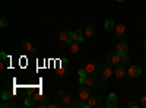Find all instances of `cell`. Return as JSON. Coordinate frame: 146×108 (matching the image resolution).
<instances>
[{"label":"cell","instance_id":"obj_8","mask_svg":"<svg viewBox=\"0 0 146 108\" xmlns=\"http://www.w3.org/2000/svg\"><path fill=\"white\" fill-rule=\"evenodd\" d=\"M127 76H129L130 79L139 78V76H140V67H139V66H130V67L127 69Z\"/></svg>","mask_w":146,"mask_h":108},{"label":"cell","instance_id":"obj_28","mask_svg":"<svg viewBox=\"0 0 146 108\" xmlns=\"http://www.w3.org/2000/svg\"><path fill=\"white\" fill-rule=\"evenodd\" d=\"M127 107H129V108H137V104H136V102H129Z\"/></svg>","mask_w":146,"mask_h":108},{"label":"cell","instance_id":"obj_6","mask_svg":"<svg viewBox=\"0 0 146 108\" xmlns=\"http://www.w3.org/2000/svg\"><path fill=\"white\" fill-rule=\"evenodd\" d=\"M113 75H114V72H113V69H111V66H110V64H105V66H102V67H101V76H102L101 79L108 80Z\"/></svg>","mask_w":146,"mask_h":108},{"label":"cell","instance_id":"obj_17","mask_svg":"<svg viewBox=\"0 0 146 108\" xmlns=\"http://www.w3.org/2000/svg\"><path fill=\"white\" fill-rule=\"evenodd\" d=\"M83 34H85V37H92V35L95 34V28L92 25H88L86 28L83 29Z\"/></svg>","mask_w":146,"mask_h":108},{"label":"cell","instance_id":"obj_9","mask_svg":"<svg viewBox=\"0 0 146 108\" xmlns=\"http://www.w3.org/2000/svg\"><path fill=\"white\" fill-rule=\"evenodd\" d=\"M88 104H89V108L100 107V105L102 104V98L100 97V95H91V98H89Z\"/></svg>","mask_w":146,"mask_h":108},{"label":"cell","instance_id":"obj_33","mask_svg":"<svg viewBox=\"0 0 146 108\" xmlns=\"http://www.w3.org/2000/svg\"><path fill=\"white\" fill-rule=\"evenodd\" d=\"M143 47H145V50H146V41H145V42H143Z\"/></svg>","mask_w":146,"mask_h":108},{"label":"cell","instance_id":"obj_25","mask_svg":"<svg viewBox=\"0 0 146 108\" xmlns=\"http://www.w3.org/2000/svg\"><path fill=\"white\" fill-rule=\"evenodd\" d=\"M7 23H9V22H7L6 18H2V19H0V27H2V28H6Z\"/></svg>","mask_w":146,"mask_h":108},{"label":"cell","instance_id":"obj_5","mask_svg":"<svg viewBox=\"0 0 146 108\" xmlns=\"http://www.w3.org/2000/svg\"><path fill=\"white\" fill-rule=\"evenodd\" d=\"M89 98H91L89 88L86 85H80V88H79V99L80 101H89Z\"/></svg>","mask_w":146,"mask_h":108},{"label":"cell","instance_id":"obj_11","mask_svg":"<svg viewBox=\"0 0 146 108\" xmlns=\"http://www.w3.org/2000/svg\"><path fill=\"white\" fill-rule=\"evenodd\" d=\"M75 97H73L72 93H64V97L62 98V101H63V105L64 107H70L72 108V105H73V102H75Z\"/></svg>","mask_w":146,"mask_h":108},{"label":"cell","instance_id":"obj_26","mask_svg":"<svg viewBox=\"0 0 146 108\" xmlns=\"http://www.w3.org/2000/svg\"><path fill=\"white\" fill-rule=\"evenodd\" d=\"M45 107H48V108H57L58 107V104L57 102H47V105Z\"/></svg>","mask_w":146,"mask_h":108},{"label":"cell","instance_id":"obj_30","mask_svg":"<svg viewBox=\"0 0 146 108\" xmlns=\"http://www.w3.org/2000/svg\"><path fill=\"white\" fill-rule=\"evenodd\" d=\"M9 98H10V93H6V92H5V93H3V99H9Z\"/></svg>","mask_w":146,"mask_h":108},{"label":"cell","instance_id":"obj_23","mask_svg":"<svg viewBox=\"0 0 146 108\" xmlns=\"http://www.w3.org/2000/svg\"><path fill=\"white\" fill-rule=\"evenodd\" d=\"M129 62H130V58H129L127 53H126V54H121V63H123V64H127Z\"/></svg>","mask_w":146,"mask_h":108},{"label":"cell","instance_id":"obj_20","mask_svg":"<svg viewBox=\"0 0 146 108\" xmlns=\"http://www.w3.org/2000/svg\"><path fill=\"white\" fill-rule=\"evenodd\" d=\"M16 107H18V104L15 101H7L6 99V102L2 104V108H16Z\"/></svg>","mask_w":146,"mask_h":108},{"label":"cell","instance_id":"obj_32","mask_svg":"<svg viewBox=\"0 0 146 108\" xmlns=\"http://www.w3.org/2000/svg\"><path fill=\"white\" fill-rule=\"evenodd\" d=\"M115 2H118V3H123V2H126V0H115Z\"/></svg>","mask_w":146,"mask_h":108},{"label":"cell","instance_id":"obj_12","mask_svg":"<svg viewBox=\"0 0 146 108\" xmlns=\"http://www.w3.org/2000/svg\"><path fill=\"white\" fill-rule=\"evenodd\" d=\"M115 51H117V53H120V54H126V53L129 51V44H127L126 41H120V42L117 44Z\"/></svg>","mask_w":146,"mask_h":108},{"label":"cell","instance_id":"obj_16","mask_svg":"<svg viewBox=\"0 0 146 108\" xmlns=\"http://www.w3.org/2000/svg\"><path fill=\"white\" fill-rule=\"evenodd\" d=\"M69 44H70V51H72L73 54H78V53L80 51V47H79L80 42H78V41H72V42H69Z\"/></svg>","mask_w":146,"mask_h":108},{"label":"cell","instance_id":"obj_22","mask_svg":"<svg viewBox=\"0 0 146 108\" xmlns=\"http://www.w3.org/2000/svg\"><path fill=\"white\" fill-rule=\"evenodd\" d=\"M0 57H2V63H0V69H2V70H5V67H6V60H7V56H6L5 53H2V54H0Z\"/></svg>","mask_w":146,"mask_h":108},{"label":"cell","instance_id":"obj_15","mask_svg":"<svg viewBox=\"0 0 146 108\" xmlns=\"http://www.w3.org/2000/svg\"><path fill=\"white\" fill-rule=\"evenodd\" d=\"M56 75H57V78L58 79H63V78H66L67 76V67H57L56 69Z\"/></svg>","mask_w":146,"mask_h":108},{"label":"cell","instance_id":"obj_4","mask_svg":"<svg viewBox=\"0 0 146 108\" xmlns=\"http://www.w3.org/2000/svg\"><path fill=\"white\" fill-rule=\"evenodd\" d=\"M58 38H60V41H63V42H72L73 41V31H69V29L60 31Z\"/></svg>","mask_w":146,"mask_h":108},{"label":"cell","instance_id":"obj_21","mask_svg":"<svg viewBox=\"0 0 146 108\" xmlns=\"http://www.w3.org/2000/svg\"><path fill=\"white\" fill-rule=\"evenodd\" d=\"M35 104H36V99H35V97H34V95H29V97L27 98V101H25V105L31 107V105H35Z\"/></svg>","mask_w":146,"mask_h":108},{"label":"cell","instance_id":"obj_7","mask_svg":"<svg viewBox=\"0 0 146 108\" xmlns=\"http://www.w3.org/2000/svg\"><path fill=\"white\" fill-rule=\"evenodd\" d=\"M126 73H127V70H126V66H124L123 63H120V64H117V66H115V72H114V76H115L117 79H121V78H124V76H126Z\"/></svg>","mask_w":146,"mask_h":108},{"label":"cell","instance_id":"obj_19","mask_svg":"<svg viewBox=\"0 0 146 108\" xmlns=\"http://www.w3.org/2000/svg\"><path fill=\"white\" fill-rule=\"evenodd\" d=\"M115 27H117V25H115V22L111 21V19H108V21L105 22V29H107V31H114Z\"/></svg>","mask_w":146,"mask_h":108},{"label":"cell","instance_id":"obj_13","mask_svg":"<svg viewBox=\"0 0 146 108\" xmlns=\"http://www.w3.org/2000/svg\"><path fill=\"white\" fill-rule=\"evenodd\" d=\"M107 107L108 108H115L117 107V97L115 93H110L107 98Z\"/></svg>","mask_w":146,"mask_h":108},{"label":"cell","instance_id":"obj_10","mask_svg":"<svg viewBox=\"0 0 146 108\" xmlns=\"http://www.w3.org/2000/svg\"><path fill=\"white\" fill-rule=\"evenodd\" d=\"M115 35L120 38V40H123V38H126V35H127V29H126V27L124 25H117L115 27Z\"/></svg>","mask_w":146,"mask_h":108},{"label":"cell","instance_id":"obj_24","mask_svg":"<svg viewBox=\"0 0 146 108\" xmlns=\"http://www.w3.org/2000/svg\"><path fill=\"white\" fill-rule=\"evenodd\" d=\"M85 76H88V72L85 70V67L83 69H79V79H83Z\"/></svg>","mask_w":146,"mask_h":108},{"label":"cell","instance_id":"obj_1","mask_svg":"<svg viewBox=\"0 0 146 108\" xmlns=\"http://www.w3.org/2000/svg\"><path fill=\"white\" fill-rule=\"evenodd\" d=\"M80 80V85H86L88 88H98L100 86V83L96 82L95 76L92 75H88V76H85L83 79H79Z\"/></svg>","mask_w":146,"mask_h":108},{"label":"cell","instance_id":"obj_27","mask_svg":"<svg viewBox=\"0 0 146 108\" xmlns=\"http://www.w3.org/2000/svg\"><path fill=\"white\" fill-rule=\"evenodd\" d=\"M67 64H69V60L67 58H62V64H60V66H62V67H67Z\"/></svg>","mask_w":146,"mask_h":108},{"label":"cell","instance_id":"obj_18","mask_svg":"<svg viewBox=\"0 0 146 108\" xmlns=\"http://www.w3.org/2000/svg\"><path fill=\"white\" fill-rule=\"evenodd\" d=\"M21 45H22V48H25V50L29 51V53H34V51H35V47H34L32 44H29L28 41H23Z\"/></svg>","mask_w":146,"mask_h":108},{"label":"cell","instance_id":"obj_31","mask_svg":"<svg viewBox=\"0 0 146 108\" xmlns=\"http://www.w3.org/2000/svg\"><path fill=\"white\" fill-rule=\"evenodd\" d=\"M140 104H142V105H146V97H143V98L140 99Z\"/></svg>","mask_w":146,"mask_h":108},{"label":"cell","instance_id":"obj_29","mask_svg":"<svg viewBox=\"0 0 146 108\" xmlns=\"http://www.w3.org/2000/svg\"><path fill=\"white\" fill-rule=\"evenodd\" d=\"M57 97H58V98H63V97H64V91H58V92H57Z\"/></svg>","mask_w":146,"mask_h":108},{"label":"cell","instance_id":"obj_2","mask_svg":"<svg viewBox=\"0 0 146 108\" xmlns=\"http://www.w3.org/2000/svg\"><path fill=\"white\" fill-rule=\"evenodd\" d=\"M121 63V54L120 53H111V54H108V57H107V64H110V66H117V64H120Z\"/></svg>","mask_w":146,"mask_h":108},{"label":"cell","instance_id":"obj_14","mask_svg":"<svg viewBox=\"0 0 146 108\" xmlns=\"http://www.w3.org/2000/svg\"><path fill=\"white\" fill-rule=\"evenodd\" d=\"M73 41L83 42V41H85V34H83V31H80V29L73 31Z\"/></svg>","mask_w":146,"mask_h":108},{"label":"cell","instance_id":"obj_3","mask_svg":"<svg viewBox=\"0 0 146 108\" xmlns=\"http://www.w3.org/2000/svg\"><path fill=\"white\" fill-rule=\"evenodd\" d=\"M85 70L88 72V75L95 76V75L101 73V66H100L98 63H88L86 66H85Z\"/></svg>","mask_w":146,"mask_h":108}]
</instances>
